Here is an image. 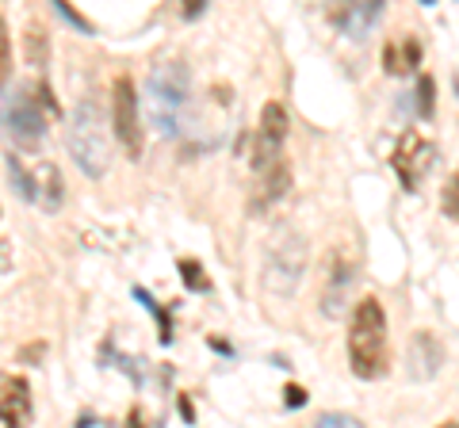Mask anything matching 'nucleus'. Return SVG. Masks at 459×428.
<instances>
[{"label": "nucleus", "mask_w": 459, "mask_h": 428, "mask_svg": "<svg viewBox=\"0 0 459 428\" xmlns=\"http://www.w3.org/2000/svg\"><path fill=\"white\" fill-rule=\"evenodd\" d=\"M188 96H192V69L180 58L153 65V73L146 81V116L157 134H165V138L180 134Z\"/></svg>", "instance_id": "obj_1"}, {"label": "nucleus", "mask_w": 459, "mask_h": 428, "mask_svg": "<svg viewBox=\"0 0 459 428\" xmlns=\"http://www.w3.org/2000/svg\"><path fill=\"white\" fill-rule=\"evenodd\" d=\"M177 402H180V417H184V421H188V424H192V421H195V409H192V398H188V394H180V398H177Z\"/></svg>", "instance_id": "obj_29"}, {"label": "nucleus", "mask_w": 459, "mask_h": 428, "mask_svg": "<svg viewBox=\"0 0 459 428\" xmlns=\"http://www.w3.org/2000/svg\"><path fill=\"white\" fill-rule=\"evenodd\" d=\"M31 92H35V99H39V107H42V111H47V116H62V104H57V99H54V89H50V84H47V81H39V84H35V89H31Z\"/></svg>", "instance_id": "obj_25"}, {"label": "nucleus", "mask_w": 459, "mask_h": 428, "mask_svg": "<svg viewBox=\"0 0 459 428\" xmlns=\"http://www.w3.org/2000/svg\"><path fill=\"white\" fill-rule=\"evenodd\" d=\"M444 364V348H440V340L433 333H413L410 337V348H406V371H410V379H418V382H429L440 371Z\"/></svg>", "instance_id": "obj_11"}, {"label": "nucleus", "mask_w": 459, "mask_h": 428, "mask_svg": "<svg viewBox=\"0 0 459 428\" xmlns=\"http://www.w3.org/2000/svg\"><path fill=\"white\" fill-rule=\"evenodd\" d=\"M283 406L287 409H303L307 406V390L299 387V382H287V387H283Z\"/></svg>", "instance_id": "obj_27"}, {"label": "nucleus", "mask_w": 459, "mask_h": 428, "mask_svg": "<svg viewBox=\"0 0 459 428\" xmlns=\"http://www.w3.org/2000/svg\"><path fill=\"white\" fill-rule=\"evenodd\" d=\"M131 295L138 298L142 306L150 310V318L157 321V340H161V345H172V313H169V310H165L161 303H157V298H153V295H150L146 287H134Z\"/></svg>", "instance_id": "obj_17"}, {"label": "nucleus", "mask_w": 459, "mask_h": 428, "mask_svg": "<svg viewBox=\"0 0 459 428\" xmlns=\"http://www.w3.org/2000/svg\"><path fill=\"white\" fill-rule=\"evenodd\" d=\"M207 345H211L214 352H222V355H234V348H230V345H226V340H222V337H207Z\"/></svg>", "instance_id": "obj_30"}, {"label": "nucleus", "mask_w": 459, "mask_h": 428, "mask_svg": "<svg viewBox=\"0 0 459 428\" xmlns=\"http://www.w3.org/2000/svg\"><path fill=\"white\" fill-rule=\"evenodd\" d=\"M42 348H47V340H39L35 348H23L20 355H23V360H39V355H42Z\"/></svg>", "instance_id": "obj_32"}, {"label": "nucleus", "mask_w": 459, "mask_h": 428, "mask_svg": "<svg viewBox=\"0 0 459 428\" xmlns=\"http://www.w3.org/2000/svg\"><path fill=\"white\" fill-rule=\"evenodd\" d=\"M8 241H0V272H8Z\"/></svg>", "instance_id": "obj_33"}, {"label": "nucleus", "mask_w": 459, "mask_h": 428, "mask_svg": "<svg viewBox=\"0 0 459 428\" xmlns=\"http://www.w3.org/2000/svg\"><path fill=\"white\" fill-rule=\"evenodd\" d=\"M383 12H386L383 0H364V4H337L333 12H329V23L341 27L349 39H364L371 27L383 20Z\"/></svg>", "instance_id": "obj_10"}, {"label": "nucleus", "mask_w": 459, "mask_h": 428, "mask_svg": "<svg viewBox=\"0 0 459 428\" xmlns=\"http://www.w3.org/2000/svg\"><path fill=\"white\" fill-rule=\"evenodd\" d=\"M54 12H57V16H62L65 23H74V27H77V31H81V35H96V27H92L89 20H84V16H81V12H74V8H69V4H62V0H54Z\"/></svg>", "instance_id": "obj_24"}, {"label": "nucleus", "mask_w": 459, "mask_h": 428, "mask_svg": "<svg viewBox=\"0 0 459 428\" xmlns=\"http://www.w3.org/2000/svg\"><path fill=\"white\" fill-rule=\"evenodd\" d=\"M287 126H291V119H287L283 104L268 99V104L261 107V123H256V134H253V168L256 173H268L272 165H280Z\"/></svg>", "instance_id": "obj_7"}, {"label": "nucleus", "mask_w": 459, "mask_h": 428, "mask_svg": "<svg viewBox=\"0 0 459 428\" xmlns=\"http://www.w3.org/2000/svg\"><path fill=\"white\" fill-rule=\"evenodd\" d=\"M349 367L356 379H379L386 371V310L379 298H360L349 325Z\"/></svg>", "instance_id": "obj_2"}, {"label": "nucleus", "mask_w": 459, "mask_h": 428, "mask_svg": "<svg viewBox=\"0 0 459 428\" xmlns=\"http://www.w3.org/2000/svg\"><path fill=\"white\" fill-rule=\"evenodd\" d=\"M418 62H421V42L413 35L398 39V42H386V47H383V69H386V73H394V77L410 73Z\"/></svg>", "instance_id": "obj_14"}, {"label": "nucleus", "mask_w": 459, "mask_h": 428, "mask_svg": "<svg viewBox=\"0 0 459 428\" xmlns=\"http://www.w3.org/2000/svg\"><path fill=\"white\" fill-rule=\"evenodd\" d=\"M391 165H394V173L402 180V188L418 192V184L429 176V168L437 165V146L429 138H421L418 131H406V134L398 138Z\"/></svg>", "instance_id": "obj_8"}, {"label": "nucleus", "mask_w": 459, "mask_h": 428, "mask_svg": "<svg viewBox=\"0 0 459 428\" xmlns=\"http://www.w3.org/2000/svg\"><path fill=\"white\" fill-rule=\"evenodd\" d=\"M307 261H310V241L299 230H291V226H280L264 245V268H261L264 287L280 298L295 295L299 283H303Z\"/></svg>", "instance_id": "obj_4"}, {"label": "nucleus", "mask_w": 459, "mask_h": 428, "mask_svg": "<svg viewBox=\"0 0 459 428\" xmlns=\"http://www.w3.org/2000/svg\"><path fill=\"white\" fill-rule=\"evenodd\" d=\"M437 428H459V421H444V424H437Z\"/></svg>", "instance_id": "obj_34"}, {"label": "nucleus", "mask_w": 459, "mask_h": 428, "mask_svg": "<svg viewBox=\"0 0 459 428\" xmlns=\"http://www.w3.org/2000/svg\"><path fill=\"white\" fill-rule=\"evenodd\" d=\"M12 77V39H8V23L0 16V89L8 84Z\"/></svg>", "instance_id": "obj_23"}, {"label": "nucleus", "mask_w": 459, "mask_h": 428, "mask_svg": "<svg viewBox=\"0 0 459 428\" xmlns=\"http://www.w3.org/2000/svg\"><path fill=\"white\" fill-rule=\"evenodd\" d=\"M23 58H27V65H35V69H42L50 62V31L39 20H31L27 23V31H23Z\"/></svg>", "instance_id": "obj_16"}, {"label": "nucleus", "mask_w": 459, "mask_h": 428, "mask_svg": "<svg viewBox=\"0 0 459 428\" xmlns=\"http://www.w3.org/2000/svg\"><path fill=\"white\" fill-rule=\"evenodd\" d=\"M204 12H207L204 0H188V4H184V20H195V16H204Z\"/></svg>", "instance_id": "obj_28"}, {"label": "nucleus", "mask_w": 459, "mask_h": 428, "mask_svg": "<svg viewBox=\"0 0 459 428\" xmlns=\"http://www.w3.org/2000/svg\"><path fill=\"white\" fill-rule=\"evenodd\" d=\"M352 283H356V268L344 261L341 253H333V268H329V283L322 291V310L325 318H341L349 310V295H352Z\"/></svg>", "instance_id": "obj_12"}, {"label": "nucleus", "mask_w": 459, "mask_h": 428, "mask_svg": "<svg viewBox=\"0 0 459 428\" xmlns=\"http://www.w3.org/2000/svg\"><path fill=\"white\" fill-rule=\"evenodd\" d=\"M69 153H74V161L84 176L92 180H104L108 165H111V131H108V111L100 107V99L84 96L74 119H69Z\"/></svg>", "instance_id": "obj_3"}, {"label": "nucleus", "mask_w": 459, "mask_h": 428, "mask_svg": "<svg viewBox=\"0 0 459 428\" xmlns=\"http://www.w3.org/2000/svg\"><path fill=\"white\" fill-rule=\"evenodd\" d=\"M287 188H291V168H287V161L280 165H272L268 173H261V192H256L253 199V207H272V203H280V199L287 195Z\"/></svg>", "instance_id": "obj_15"}, {"label": "nucleus", "mask_w": 459, "mask_h": 428, "mask_svg": "<svg viewBox=\"0 0 459 428\" xmlns=\"http://www.w3.org/2000/svg\"><path fill=\"white\" fill-rule=\"evenodd\" d=\"M35 203L42 210H57L65 203V180H62V168L54 161H42L35 168Z\"/></svg>", "instance_id": "obj_13"}, {"label": "nucleus", "mask_w": 459, "mask_h": 428, "mask_svg": "<svg viewBox=\"0 0 459 428\" xmlns=\"http://www.w3.org/2000/svg\"><path fill=\"white\" fill-rule=\"evenodd\" d=\"M35 421V394L31 382L12 371H0V424L4 428H31Z\"/></svg>", "instance_id": "obj_9"}, {"label": "nucleus", "mask_w": 459, "mask_h": 428, "mask_svg": "<svg viewBox=\"0 0 459 428\" xmlns=\"http://www.w3.org/2000/svg\"><path fill=\"white\" fill-rule=\"evenodd\" d=\"M177 272H180V279H184V287H188V291H195V295H207L211 291V279L204 272V264L192 261V256H184V261L177 264Z\"/></svg>", "instance_id": "obj_19"}, {"label": "nucleus", "mask_w": 459, "mask_h": 428, "mask_svg": "<svg viewBox=\"0 0 459 428\" xmlns=\"http://www.w3.org/2000/svg\"><path fill=\"white\" fill-rule=\"evenodd\" d=\"M440 210L448 214L452 222H459V168L448 176V184H444V195H440Z\"/></svg>", "instance_id": "obj_21"}, {"label": "nucleus", "mask_w": 459, "mask_h": 428, "mask_svg": "<svg viewBox=\"0 0 459 428\" xmlns=\"http://www.w3.org/2000/svg\"><path fill=\"white\" fill-rule=\"evenodd\" d=\"M433 107H437V81L421 77L418 81V116L429 119V116H433Z\"/></svg>", "instance_id": "obj_22"}, {"label": "nucleus", "mask_w": 459, "mask_h": 428, "mask_svg": "<svg viewBox=\"0 0 459 428\" xmlns=\"http://www.w3.org/2000/svg\"><path fill=\"white\" fill-rule=\"evenodd\" d=\"M4 161H8V176H12V188H16V195L23 199V203H35V173H27L16 153H8Z\"/></svg>", "instance_id": "obj_18"}, {"label": "nucleus", "mask_w": 459, "mask_h": 428, "mask_svg": "<svg viewBox=\"0 0 459 428\" xmlns=\"http://www.w3.org/2000/svg\"><path fill=\"white\" fill-rule=\"evenodd\" d=\"M100 355H104V360H111L115 367H123V375L131 379V382H138V387H142V382H146V371H142V364H138V360H131V355H123L119 348L111 345V340H108L104 348H100Z\"/></svg>", "instance_id": "obj_20"}, {"label": "nucleus", "mask_w": 459, "mask_h": 428, "mask_svg": "<svg viewBox=\"0 0 459 428\" xmlns=\"http://www.w3.org/2000/svg\"><path fill=\"white\" fill-rule=\"evenodd\" d=\"M111 131L123 141V150L131 161H138L142 150H146V138H142V119H138V89L131 77H115L111 84Z\"/></svg>", "instance_id": "obj_5"}, {"label": "nucleus", "mask_w": 459, "mask_h": 428, "mask_svg": "<svg viewBox=\"0 0 459 428\" xmlns=\"http://www.w3.org/2000/svg\"><path fill=\"white\" fill-rule=\"evenodd\" d=\"M0 123H4L8 138L16 146H39V138L47 134V111L39 107V99L31 96V89H20L4 99V111H0Z\"/></svg>", "instance_id": "obj_6"}, {"label": "nucleus", "mask_w": 459, "mask_h": 428, "mask_svg": "<svg viewBox=\"0 0 459 428\" xmlns=\"http://www.w3.org/2000/svg\"><path fill=\"white\" fill-rule=\"evenodd\" d=\"M310 428H364L356 417H349V413H322L318 421H314Z\"/></svg>", "instance_id": "obj_26"}, {"label": "nucleus", "mask_w": 459, "mask_h": 428, "mask_svg": "<svg viewBox=\"0 0 459 428\" xmlns=\"http://www.w3.org/2000/svg\"><path fill=\"white\" fill-rule=\"evenodd\" d=\"M126 428H146V421H142V409H138V406L126 413Z\"/></svg>", "instance_id": "obj_31"}]
</instances>
